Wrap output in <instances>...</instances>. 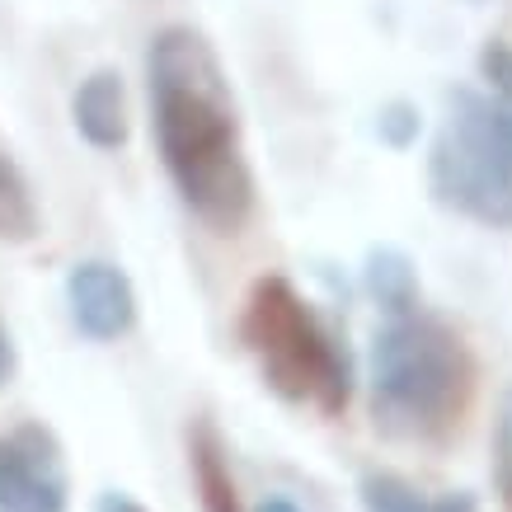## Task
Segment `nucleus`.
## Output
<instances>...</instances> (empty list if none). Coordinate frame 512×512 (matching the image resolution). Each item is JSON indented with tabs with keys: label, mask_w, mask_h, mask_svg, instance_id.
Wrapping results in <instances>:
<instances>
[{
	"label": "nucleus",
	"mask_w": 512,
	"mask_h": 512,
	"mask_svg": "<svg viewBox=\"0 0 512 512\" xmlns=\"http://www.w3.org/2000/svg\"><path fill=\"white\" fill-rule=\"evenodd\" d=\"M146 94L151 137L184 207L217 235H235L254 212V174L217 47L188 24L160 29L146 52Z\"/></svg>",
	"instance_id": "f257e3e1"
},
{
	"label": "nucleus",
	"mask_w": 512,
	"mask_h": 512,
	"mask_svg": "<svg viewBox=\"0 0 512 512\" xmlns=\"http://www.w3.org/2000/svg\"><path fill=\"white\" fill-rule=\"evenodd\" d=\"M367 381L376 433L395 442H442L470 409L475 357L447 320L409 311L376 329Z\"/></svg>",
	"instance_id": "f03ea898"
},
{
	"label": "nucleus",
	"mask_w": 512,
	"mask_h": 512,
	"mask_svg": "<svg viewBox=\"0 0 512 512\" xmlns=\"http://www.w3.org/2000/svg\"><path fill=\"white\" fill-rule=\"evenodd\" d=\"M240 334H245V348L254 353L264 381L282 400L315 404L329 419L343 414V404L353 395L348 353L329 339L320 315L282 273H268L249 287Z\"/></svg>",
	"instance_id": "7ed1b4c3"
},
{
	"label": "nucleus",
	"mask_w": 512,
	"mask_h": 512,
	"mask_svg": "<svg viewBox=\"0 0 512 512\" xmlns=\"http://www.w3.org/2000/svg\"><path fill=\"white\" fill-rule=\"evenodd\" d=\"M428 188L437 207L489 231H512V109L480 90H451L433 137Z\"/></svg>",
	"instance_id": "20e7f679"
},
{
	"label": "nucleus",
	"mask_w": 512,
	"mask_h": 512,
	"mask_svg": "<svg viewBox=\"0 0 512 512\" xmlns=\"http://www.w3.org/2000/svg\"><path fill=\"white\" fill-rule=\"evenodd\" d=\"M0 512H66V461L43 423L0 437Z\"/></svg>",
	"instance_id": "39448f33"
},
{
	"label": "nucleus",
	"mask_w": 512,
	"mask_h": 512,
	"mask_svg": "<svg viewBox=\"0 0 512 512\" xmlns=\"http://www.w3.org/2000/svg\"><path fill=\"white\" fill-rule=\"evenodd\" d=\"M66 311L71 325L94 343L123 339L127 329L137 325V292L118 264L104 259H85L66 273Z\"/></svg>",
	"instance_id": "423d86ee"
},
{
	"label": "nucleus",
	"mask_w": 512,
	"mask_h": 512,
	"mask_svg": "<svg viewBox=\"0 0 512 512\" xmlns=\"http://www.w3.org/2000/svg\"><path fill=\"white\" fill-rule=\"evenodd\" d=\"M71 123H76V132L90 146H99V151H118L127 141V132H132V123H127V90H123V76L118 71H90V76L76 85V94H71Z\"/></svg>",
	"instance_id": "0eeeda50"
},
{
	"label": "nucleus",
	"mask_w": 512,
	"mask_h": 512,
	"mask_svg": "<svg viewBox=\"0 0 512 512\" xmlns=\"http://www.w3.org/2000/svg\"><path fill=\"white\" fill-rule=\"evenodd\" d=\"M188 466H193L202 512H245L240 508V489H235L231 461H226V447H221L217 428L207 419H198L188 428Z\"/></svg>",
	"instance_id": "6e6552de"
},
{
	"label": "nucleus",
	"mask_w": 512,
	"mask_h": 512,
	"mask_svg": "<svg viewBox=\"0 0 512 512\" xmlns=\"http://www.w3.org/2000/svg\"><path fill=\"white\" fill-rule=\"evenodd\" d=\"M362 282L381 311L395 320V315H409L419 311V273H414V259L404 249H372L367 254V268H362Z\"/></svg>",
	"instance_id": "1a4fd4ad"
},
{
	"label": "nucleus",
	"mask_w": 512,
	"mask_h": 512,
	"mask_svg": "<svg viewBox=\"0 0 512 512\" xmlns=\"http://www.w3.org/2000/svg\"><path fill=\"white\" fill-rule=\"evenodd\" d=\"M33 235H38V202H33V188L19 170V160L0 141V240L29 245Z\"/></svg>",
	"instance_id": "9d476101"
},
{
	"label": "nucleus",
	"mask_w": 512,
	"mask_h": 512,
	"mask_svg": "<svg viewBox=\"0 0 512 512\" xmlns=\"http://www.w3.org/2000/svg\"><path fill=\"white\" fill-rule=\"evenodd\" d=\"M362 508L367 512H433V503L400 480L395 470H367L362 475Z\"/></svg>",
	"instance_id": "9b49d317"
},
{
	"label": "nucleus",
	"mask_w": 512,
	"mask_h": 512,
	"mask_svg": "<svg viewBox=\"0 0 512 512\" xmlns=\"http://www.w3.org/2000/svg\"><path fill=\"white\" fill-rule=\"evenodd\" d=\"M480 71H484V80L494 85L498 104H508V109H512V47L503 43V38H489V43H484Z\"/></svg>",
	"instance_id": "f8f14e48"
},
{
	"label": "nucleus",
	"mask_w": 512,
	"mask_h": 512,
	"mask_svg": "<svg viewBox=\"0 0 512 512\" xmlns=\"http://www.w3.org/2000/svg\"><path fill=\"white\" fill-rule=\"evenodd\" d=\"M414 137H419V109L404 104V99L386 104V109H381V141H390V146H400L404 151Z\"/></svg>",
	"instance_id": "ddd939ff"
},
{
	"label": "nucleus",
	"mask_w": 512,
	"mask_h": 512,
	"mask_svg": "<svg viewBox=\"0 0 512 512\" xmlns=\"http://www.w3.org/2000/svg\"><path fill=\"white\" fill-rule=\"evenodd\" d=\"M494 456H498V489H503V484H512V390L503 395V409H498Z\"/></svg>",
	"instance_id": "4468645a"
},
{
	"label": "nucleus",
	"mask_w": 512,
	"mask_h": 512,
	"mask_svg": "<svg viewBox=\"0 0 512 512\" xmlns=\"http://www.w3.org/2000/svg\"><path fill=\"white\" fill-rule=\"evenodd\" d=\"M15 339H10V329H5V320H0V386L15 376Z\"/></svg>",
	"instance_id": "2eb2a0df"
},
{
	"label": "nucleus",
	"mask_w": 512,
	"mask_h": 512,
	"mask_svg": "<svg viewBox=\"0 0 512 512\" xmlns=\"http://www.w3.org/2000/svg\"><path fill=\"white\" fill-rule=\"evenodd\" d=\"M99 512H146L141 503H132L127 494H104L99 498Z\"/></svg>",
	"instance_id": "dca6fc26"
},
{
	"label": "nucleus",
	"mask_w": 512,
	"mask_h": 512,
	"mask_svg": "<svg viewBox=\"0 0 512 512\" xmlns=\"http://www.w3.org/2000/svg\"><path fill=\"white\" fill-rule=\"evenodd\" d=\"M433 512H475V498L470 494H447L442 503H433Z\"/></svg>",
	"instance_id": "f3484780"
},
{
	"label": "nucleus",
	"mask_w": 512,
	"mask_h": 512,
	"mask_svg": "<svg viewBox=\"0 0 512 512\" xmlns=\"http://www.w3.org/2000/svg\"><path fill=\"white\" fill-rule=\"evenodd\" d=\"M259 512H301L292 503V498H282V494H273V498H264V503H259Z\"/></svg>",
	"instance_id": "a211bd4d"
},
{
	"label": "nucleus",
	"mask_w": 512,
	"mask_h": 512,
	"mask_svg": "<svg viewBox=\"0 0 512 512\" xmlns=\"http://www.w3.org/2000/svg\"><path fill=\"white\" fill-rule=\"evenodd\" d=\"M503 503H508V508H512V484H503Z\"/></svg>",
	"instance_id": "6ab92c4d"
}]
</instances>
